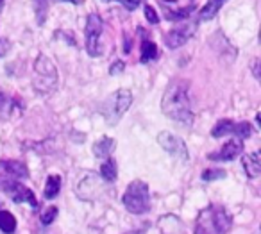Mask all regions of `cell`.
I'll use <instances>...</instances> for the list:
<instances>
[{
  "mask_svg": "<svg viewBox=\"0 0 261 234\" xmlns=\"http://www.w3.org/2000/svg\"><path fill=\"white\" fill-rule=\"evenodd\" d=\"M100 34H102V18L97 13H91L86 20V52L91 58L100 56Z\"/></svg>",
  "mask_w": 261,
  "mask_h": 234,
  "instance_id": "52a82bcc",
  "label": "cell"
},
{
  "mask_svg": "<svg viewBox=\"0 0 261 234\" xmlns=\"http://www.w3.org/2000/svg\"><path fill=\"white\" fill-rule=\"evenodd\" d=\"M115 150V140L109 136H104L93 145V152L97 158H109L111 152Z\"/></svg>",
  "mask_w": 261,
  "mask_h": 234,
  "instance_id": "2e32d148",
  "label": "cell"
},
{
  "mask_svg": "<svg viewBox=\"0 0 261 234\" xmlns=\"http://www.w3.org/2000/svg\"><path fill=\"white\" fill-rule=\"evenodd\" d=\"M59 190H61V177L59 175H50L47 179V184H45V191L43 197L47 200H52L59 195Z\"/></svg>",
  "mask_w": 261,
  "mask_h": 234,
  "instance_id": "ffe728a7",
  "label": "cell"
},
{
  "mask_svg": "<svg viewBox=\"0 0 261 234\" xmlns=\"http://www.w3.org/2000/svg\"><path fill=\"white\" fill-rule=\"evenodd\" d=\"M123 52H125V54L130 52V38L129 36H125V47H123Z\"/></svg>",
  "mask_w": 261,
  "mask_h": 234,
  "instance_id": "4dcf8cb0",
  "label": "cell"
},
{
  "mask_svg": "<svg viewBox=\"0 0 261 234\" xmlns=\"http://www.w3.org/2000/svg\"><path fill=\"white\" fill-rule=\"evenodd\" d=\"M123 66H125V63H123V61H115V63H113L111 68H109V73H111V75L122 73L123 72Z\"/></svg>",
  "mask_w": 261,
  "mask_h": 234,
  "instance_id": "83f0119b",
  "label": "cell"
},
{
  "mask_svg": "<svg viewBox=\"0 0 261 234\" xmlns=\"http://www.w3.org/2000/svg\"><path fill=\"white\" fill-rule=\"evenodd\" d=\"M242 165H243V170L245 173L250 177V179H257L261 173V155L257 150L254 152H249L242 158Z\"/></svg>",
  "mask_w": 261,
  "mask_h": 234,
  "instance_id": "4fadbf2b",
  "label": "cell"
},
{
  "mask_svg": "<svg viewBox=\"0 0 261 234\" xmlns=\"http://www.w3.org/2000/svg\"><path fill=\"white\" fill-rule=\"evenodd\" d=\"M160 229L163 230V234H185L181 220L172 215L163 216V218L160 220Z\"/></svg>",
  "mask_w": 261,
  "mask_h": 234,
  "instance_id": "5bb4252c",
  "label": "cell"
},
{
  "mask_svg": "<svg viewBox=\"0 0 261 234\" xmlns=\"http://www.w3.org/2000/svg\"><path fill=\"white\" fill-rule=\"evenodd\" d=\"M4 8V0H0V9Z\"/></svg>",
  "mask_w": 261,
  "mask_h": 234,
  "instance_id": "836d02e7",
  "label": "cell"
},
{
  "mask_svg": "<svg viewBox=\"0 0 261 234\" xmlns=\"http://www.w3.org/2000/svg\"><path fill=\"white\" fill-rule=\"evenodd\" d=\"M56 216H58V207H56V205H50V207H47L43 213H41L40 220L43 225H50V223L56 220Z\"/></svg>",
  "mask_w": 261,
  "mask_h": 234,
  "instance_id": "d4e9b609",
  "label": "cell"
},
{
  "mask_svg": "<svg viewBox=\"0 0 261 234\" xmlns=\"http://www.w3.org/2000/svg\"><path fill=\"white\" fill-rule=\"evenodd\" d=\"M232 227V216L225 207L211 204L199 213L193 234H227Z\"/></svg>",
  "mask_w": 261,
  "mask_h": 234,
  "instance_id": "7a4b0ae2",
  "label": "cell"
},
{
  "mask_svg": "<svg viewBox=\"0 0 261 234\" xmlns=\"http://www.w3.org/2000/svg\"><path fill=\"white\" fill-rule=\"evenodd\" d=\"M6 193H8L9 197H11V200L16 202V204L27 202V204H29L33 209L38 207V200H36V197H34L33 190H29L27 186H23L22 183H18V184H15L13 188H9V190L6 191Z\"/></svg>",
  "mask_w": 261,
  "mask_h": 234,
  "instance_id": "7c38bea8",
  "label": "cell"
},
{
  "mask_svg": "<svg viewBox=\"0 0 261 234\" xmlns=\"http://www.w3.org/2000/svg\"><path fill=\"white\" fill-rule=\"evenodd\" d=\"M257 68H259V59H254V61H252L254 77H256V79H259V72H257Z\"/></svg>",
  "mask_w": 261,
  "mask_h": 234,
  "instance_id": "f546056e",
  "label": "cell"
},
{
  "mask_svg": "<svg viewBox=\"0 0 261 234\" xmlns=\"http://www.w3.org/2000/svg\"><path fill=\"white\" fill-rule=\"evenodd\" d=\"M102 2H111V0H102Z\"/></svg>",
  "mask_w": 261,
  "mask_h": 234,
  "instance_id": "e575fe53",
  "label": "cell"
},
{
  "mask_svg": "<svg viewBox=\"0 0 261 234\" xmlns=\"http://www.w3.org/2000/svg\"><path fill=\"white\" fill-rule=\"evenodd\" d=\"M145 18H147V22L152 23V25H156V23L160 22V15H158L152 6H145Z\"/></svg>",
  "mask_w": 261,
  "mask_h": 234,
  "instance_id": "484cf974",
  "label": "cell"
},
{
  "mask_svg": "<svg viewBox=\"0 0 261 234\" xmlns=\"http://www.w3.org/2000/svg\"><path fill=\"white\" fill-rule=\"evenodd\" d=\"M190 84L185 79L172 81L161 100V109L168 118L190 127L193 122L192 106H190Z\"/></svg>",
  "mask_w": 261,
  "mask_h": 234,
  "instance_id": "6da1fadb",
  "label": "cell"
},
{
  "mask_svg": "<svg viewBox=\"0 0 261 234\" xmlns=\"http://www.w3.org/2000/svg\"><path fill=\"white\" fill-rule=\"evenodd\" d=\"M68 2H72V4H81L83 0H68Z\"/></svg>",
  "mask_w": 261,
  "mask_h": 234,
  "instance_id": "d6a6232c",
  "label": "cell"
},
{
  "mask_svg": "<svg viewBox=\"0 0 261 234\" xmlns=\"http://www.w3.org/2000/svg\"><path fill=\"white\" fill-rule=\"evenodd\" d=\"M225 2H227V0H207V4L200 9L199 20H204V22H207V20H213L215 16L218 15V11H220V8L225 4Z\"/></svg>",
  "mask_w": 261,
  "mask_h": 234,
  "instance_id": "9a60e30c",
  "label": "cell"
},
{
  "mask_svg": "<svg viewBox=\"0 0 261 234\" xmlns=\"http://www.w3.org/2000/svg\"><path fill=\"white\" fill-rule=\"evenodd\" d=\"M127 234H145V229H140V230H135V232H127Z\"/></svg>",
  "mask_w": 261,
  "mask_h": 234,
  "instance_id": "1f68e13d",
  "label": "cell"
},
{
  "mask_svg": "<svg viewBox=\"0 0 261 234\" xmlns=\"http://www.w3.org/2000/svg\"><path fill=\"white\" fill-rule=\"evenodd\" d=\"M158 143H160L161 147H163L165 150L172 155V158L181 159V161H186V159H188V148H186L185 141H182L181 138L174 136L172 133H167V131L160 133V136H158Z\"/></svg>",
  "mask_w": 261,
  "mask_h": 234,
  "instance_id": "9c48e42d",
  "label": "cell"
},
{
  "mask_svg": "<svg viewBox=\"0 0 261 234\" xmlns=\"http://www.w3.org/2000/svg\"><path fill=\"white\" fill-rule=\"evenodd\" d=\"M195 31H197V23H193V22L179 23V25H175L174 29L167 34V38H165L167 47L168 48L182 47L185 43H188V40L195 34Z\"/></svg>",
  "mask_w": 261,
  "mask_h": 234,
  "instance_id": "30bf717a",
  "label": "cell"
},
{
  "mask_svg": "<svg viewBox=\"0 0 261 234\" xmlns=\"http://www.w3.org/2000/svg\"><path fill=\"white\" fill-rule=\"evenodd\" d=\"M232 133H234V122H232V120H220V122L215 123V127L211 129V136L213 138H222Z\"/></svg>",
  "mask_w": 261,
  "mask_h": 234,
  "instance_id": "44dd1931",
  "label": "cell"
},
{
  "mask_svg": "<svg viewBox=\"0 0 261 234\" xmlns=\"http://www.w3.org/2000/svg\"><path fill=\"white\" fill-rule=\"evenodd\" d=\"M133 104V93L129 90H118L104 102L102 106V115L108 120L109 125H116L118 120L125 115L129 106Z\"/></svg>",
  "mask_w": 261,
  "mask_h": 234,
  "instance_id": "5b68a950",
  "label": "cell"
},
{
  "mask_svg": "<svg viewBox=\"0 0 261 234\" xmlns=\"http://www.w3.org/2000/svg\"><path fill=\"white\" fill-rule=\"evenodd\" d=\"M16 102L9 100L2 91H0V120L2 118H9L13 115H20V111H16Z\"/></svg>",
  "mask_w": 261,
  "mask_h": 234,
  "instance_id": "ac0fdd59",
  "label": "cell"
},
{
  "mask_svg": "<svg viewBox=\"0 0 261 234\" xmlns=\"http://www.w3.org/2000/svg\"><path fill=\"white\" fill-rule=\"evenodd\" d=\"M9 50H11V41L6 40V38H0V58H4Z\"/></svg>",
  "mask_w": 261,
  "mask_h": 234,
  "instance_id": "4316f807",
  "label": "cell"
},
{
  "mask_svg": "<svg viewBox=\"0 0 261 234\" xmlns=\"http://www.w3.org/2000/svg\"><path fill=\"white\" fill-rule=\"evenodd\" d=\"M193 2L195 0H160V4L165 8V18L170 22L188 18L193 13Z\"/></svg>",
  "mask_w": 261,
  "mask_h": 234,
  "instance_id": "ba28073f",
  "label": "cell"
},
{
  "mask_svg": "<svg viewBox=\"0 0 261 234\" xmlns=\"http://www.w3.org/2000/svg\"><path fill=\"white\" fill-rule=\"evenodd\" d=\"M29 177V170L23 163L20 161H0V190L8 191L15 184H18L22 179Z\"/></svg>",
  "mask_w": 261,
  "mask_h": 234,
  "instance_id": "8992f818",
  "label": "cell"
},
{
  "mask_svg": "<svg viewBox=\"0 0 261 234\" xmlns=\"http://www.w3.org/2000/svg\"><path fill=\"white\" fill-rule=\"evenodd\" d=\"M158 58V47L152 40L149 38H143L142 40V56H140V61L142 63H150Z\"/></svg>",
  "mask_w": 261,
  "mask_h": 234,
  "instance_id": "e0dca14e",
  "label": "cell"
},
{
  "mask_svg": "<svg viewBox=\"0 0 261 234\" xmlns=\"http://www.w3.org/2000/svg\"><path fill=\"white\" fill-rule=\"evenodd\" d=\"M242 152H243V141L240 140V138H232V140H229L218 152L210 154V159L211 161H232V159L238 158Z\"/></svg>",
  "mask_w": 261,
  "mask_h": 234,
  "instance_id": "8fae6325",
  "label": "cell"
},
{
  "mask_svg": "<svg viewBox=\"0 0 261 234\" xmlns=\"http://www.w3.org/2000/svg\"><path fill=\"white\" fill-rule=\"evenodd\" d=\"M116 175H118V170H116V163L115 159L109 158L108 161H104L100 165V177L106 183H115Z\"/></svg>",
  "mask_w": 261,
  "mask_h": 234,
  "instance_id": "d6986e66",
  "label": "cell"
},
{
  "mask_svg": "<svg viewBox=\"0 0 261 234\" xmlns=\"http://www.w3.org/2000/svg\"><path fill=\"white\" fill-rule=\"evenodd\" d=\"M123 205L133 215H143L150 209L149 186L143 180H133L123 193Z\"/></svg>",
  "mask_w": 261,
  "mask_h": 234,
  "instance_id": "3957f363",
  "label": "cell"
},
{
  "mask_svg": "<svg viewBox=\"0 0 261 234\" xmlns=\"http://www.w3.org/2000/svg\"><path fill=\"white\" fill-rule=\"evenodd\" d=\"M0 230L6 234H13L16 230V218L9 211H0Z\"/></svg>",
  "mask_w": 261,
  "mask_h": 234,
  "instance_id": "7402d4cb",
  "label": "cell"
},
{
  "mask_svg": "<svg viewBox=\"0 0 261 234\" xmlns=\"http://www.w3.org/2000/svg\"><path fill=\"white\" fill-rule=\"evenodd\" d=\"M250 133H252V129H250V123L249 122H240V123H234V133L236 138H240V140H247V138L250 136Z\"/></svg>",
  "mask_w": 261,
  "mask_h": 234,
  "instance_id": "603a6c76",
  "label": "cell"
},
{
  "mask_svg": "<svg viewBox=\"0 0 261 234\" xmlns=\"http://www.w3.org/2000/svg\"><path fill=\"white\" fill-rule=\"evenodd\" d=\"M56 84H58V70L54 63L45 54H40L34 63V90L45 95L54 90Z\"/></svg>",
  "mask_w": 261,
  "mask_h": 234,
  "instance_id": "277c9868",
  "label": "cell"
},
{
  "mask_svg": "<svg viewBox=\"0 0 261 234\" xmlns=\"http://www.w3.org/2000/svg\"><path fill=\"white\" fill-rule=\"evenodd\" d=\"M225 172L224 170H218V168H207L202 172V180L206 183H211V180H218V179H224Z\"/></svg>",
  "mask_w": 261,
  "mask_h": 234,
  "instance_id": "cb8c5ba5",
  "label": "cell"
},
{
  "mask_svg": "<svg viewBox=\"0 0 261 234\" xmlns=\"http://www.w3.org/2000/svg\"><path fill=\"white\" fill-rule=\"evenodd\" d=\"M120 2H122L125 9H129V11H135V9L140 6V2H142V0H120Z\"/></svg>",
  "mask_w": 261,
  "mask_h": 234,
  "instance_id": "f1b7e54d",
  "label": "cell"
}]
</instances>
